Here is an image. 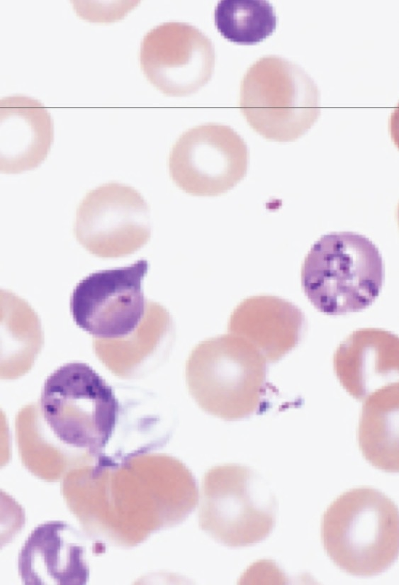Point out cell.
<instances>
[{
  "mask_svg": "<svg viewBox=\"0 0 399 585\" xmlns=\"http://www.w3.org/2000/svg\"><path fill=\"white\" fill-rule=\"evenodd\" d=\"M305 325V316L296 305L278 296L259 295L237 306L229 331L252 343L267 362H275L297 346Z\"/></svg>",
  "mask_w": 399,
  "mask_h": 585,
  "instance_id": "7c38bea8",
  "label": "cell"
},
{
  "mask_svg": "<svg viewBox=\"0 0 399 585\" xmlns=\"http://www.w3.org/2000/svg\"><path fill=\"white\" fill-rule=\"evenodd\" d=\"M74 233L90 253L103 258L130 255L150 238V209L133 187L117 182L90 191L79 204Z\"/></svg>",
  "mask_w": 399,
  "mask_h": 585,
  "instance_id": "9c48e42d",
  "label": "cell"
},
{
  "mask_svg": "<svg viewBox=\"0 0 399 585\" xmlns=\"http://www.w3.org/2000/svg\"><path fill=\"white\" fill-rule=\"evenodd\" d=\"M321 538L332 562L359 576L381 574L398 554V511L381 491L349 489L335 499L322 517Z\"/></svg>",
  "mask_w": 399,
  "mask_h": 585,
  "instance_id": "6da1fadb",
  "label": "cell"
},
{
  "mask_svg": "<svg viewBox=\"0 0 399 585\" xmlns=\"http://www.w3.org/2000/svg\"><path fill=\"white\" fill-rule=\"evenodd\" d=\"M267 361L246 339L230 333L204 340L191 352L186 379L192 397L208 413L228 420L261 408Z\"/></svg>",
  "mask_w": 399,
  "mask_h": 585,
  "instance_id": "3957f363",
  "label": "cell"
},
{
  "mask_svg": "<svg viewBox=\"0 0 399 585\" xmlns=\"http://www.w3.org/2000/svg\"><path fill=\"white\" fill-rule=\"evenodd\" d=\"M276 500L262 478L250 468L225 464L210 469L203 481L201 528L230 547L264 540L276 520Z\"/></svg>",
  "mask_w": 399,
  "mask_h": 585,
  "instance_id": "8992f818",
  "label": "cell"
},
{
  "mask_svg": "<svg viewBox=\"0 0 399 585\" xmlns=\"http://www.w3.org/2000/svg\"><path fill=\"white\" fill-rule=\"evenodd\" d=\"M47 108L31 97L1 99V171L18 173L38 167L47 157L54 135Z\"/></svg>",
  "mask_w": 399,
  "mask_h": 585,
  "instance_id": "4fadbf2b",
  "label": "cell"
},
{
  "mask_svg": "<svg viewBox=\"0 0 399 585\" xmlns=\"http://www.w3.org/2000/svg\"><path fill=\"white\" fill-rule=\"evenodd\" d=\"M384 278L378 247L367 237L351 231L322 235L307 253L300 271L304 294L327 315L366 308L378 296Z\"/></svg>",
  "mask_w": 399,
  "mask_h": 585,
  "instance_id": "7a4b0ae2",
  "label": "cell"
},
{
  "mask_svg": "<svg viewBox=\"0 0 399 585\" xmlns=\"http://www.w3.org/2000/svg\"><path fill=\"white\" fill-rule=\"evenodd\" d=\"M147 260L125 267L99 270L82 279L70 297V311L76 324L102 339L125 338L142 321L147 306L142 282Z\"/></svg>",
  "mask_w": 399,
  "mask_h": 585,
  "instance_id": "ba28073f",
  "label": "cell"
},
{
  "mask_svg": "<svg viewBox=\"0 0 399 585\" xmlns=\"http://www.w3.org/2000/svg\"><path fill=\"white\" fill-rule=\"evenodd\" d=\"M240 108L264 138L290 142L304 135L319 118L320 94L300 66L269 55L256 61L245 74Z\"/></svg>",
  "mask_w": 399,
  "mask_h": 585,
  "instance_id": "277c9868",
  "label": "cell"
},
{
  "mask_svg": "<svg viewBox=\"0 0 399 585\" xmlns=\"http://www.w3.org/2000/svg\"><path fill=\"white\" fill-rule=\"evenodd\" d=\"M140 61L147 79L163 94H193L211 78L215 50L211 40L186 23L167 22L150 30L140 45Z\"/></svg>",
  "mask_w": 399,
  "mask_h": 585,
  "instance_id": "30bf717a",
  "label": "cell"
},
{
  "mask_svg": "<svg viewBox=\"0 0 399 585\" xmlns=\"http://www.w3.org/2000/svg\"><path fill=\"white\" fill-rule=\"evenodd\" d=\"M335 374L352 397L365 400L377 389L398 379V338L380 328L352 333L337 348Z\"/></svg>",
  "mask_w": 399,
  "mask_h": 585,
  "instance_id": "8fae6325",
  "label": "cell"
},
{
  "mask_svg": "<svg viewBox=\"0 0 399 585\" xmlns=\"http://www.w3.org/2000/svg\"><path fill=\"white\" fill-rule=\"evenodd\" d=\"M249 151L230 127L217 123L196 126L182 134L169 155L170 175L185 192L202 196L224 194L245 176Z\"/></svg>",
  "mask_w": 399,
  "mask_h": 585,
  "instance_id": "52a82bcc",
  "label": "cell"
},
{
  "mask_svg": "<svg viewBox=\"0 0 399 585\" xmlns=\"http://www.w3.org/2000/svg\"><path fill=\"white\" fill-rule=\"evenodd\" d=\"M60 524V523H59ZM49 525V523H48ZM58 523H52V535L40 537L43 542L32 534L38 542L29 537L28 543L23 548L22 553L30 555L29 559L31 562L29 565L36 567V574L41 572L42 581L40 584H44L45 578L47 577V582H55V584H82L86 582V577L88 576L86 567L83 564L82 555L83 548L78 546L77 542L66 541V538L60 536L63 524H60L59 531ZM50 530V525H49ZM36 533L39 535L37 530ZM40 536V535H39ZM41 537V536H40ZM35 574V575H36Z\"/></svg>",
  "mask_w": 399,
  "mask_h": 585,
  "instance_id": "9a60e30c",
  "label": "cell"
},
{
  "mask_svg": "<svg viewBox=\"0 0 399 585\" xmlns=\"http://www.w3.org/2000/svg\"><path fill=\"white\" fill-rule=\"evenodd\" d=\"M218 32L238 45H255L273 34L277 17L266 0H222L214 13Z\"/></svg>",
  "mask_w": 399,
  "mask_h": 585,
  "instance_id": "2e32d148",
  "label": "cell"
},
{
  "mask_svg": "<svg viewBox=\"0 0 399 585\" xmlns=\"http://www.w3.org/2000/svg\"><path fill=\"white\" fill-rule=\"evenodd\" d=\"M398 382L369 395L362 406L358 428L359 448L379 469L397 472L398 457Z\"/></svg>",
  "mask_w": 399,
  "mask_h": 585,
  "instance_id": "5bb4252c",
  "label": "cell"
},
{
  "mask_svg": "<svg viewBox=\"0 0 399 585\" xmlns=\"http://www.w3.org/2000/svg\"><path fill=\"white\" fill-rule=\"evenodd\" d=\"M40 403L45 420L61 440L92 449L106 447L120 412L112 387L79 362L61 366L46 379Z\"/></svg>",
  "mask_w": 399,
  "mask_h": 585,
  "instance_id": "5b68a950",
  "label": "cell"
}]
</instances>
